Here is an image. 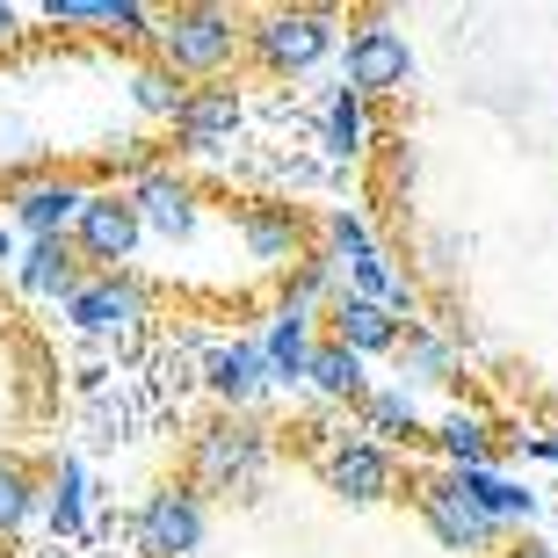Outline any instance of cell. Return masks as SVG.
<instances>
[{
    "label": "cell",
    "instance_id": "19",
    "mask_svg": "<svg viewBox=\"0 0 558 558\" xmlns=\"http://www.w3.org/2000/svg\"><path fill=\"white\" fill-rule=\"evenodd\" d=\"M305 377H312V385H319L327 399H363V392H371V385H363V355L333 349V341H319V349H312Z\"/></svg>",
    "mask_w": 558,
    "mask_h": 558
},
{
    "label": "cell",
    "instance_id": "11",
    "mask_svg": "<svg viewBox=\"0 0 558 558\" xmlns=\"http://www.w3.org/2000/svg\"><path fill=\"white\" fill-rule=\"evenodd\" d=\"M232 124H240V95L232 87H189L182 109H174V138L189 153H218L232 138Z\"/></svg>",
    "mask_w": 558,
    "mask_h": 558
},
{
    "label": "cell",
    "instance_id": "32",
    "mask_svg": "<svg viewBox=\"0 0 558 558\" xmlns=\"http://www.w3.org/2000/svg\"><path fill=\"white\" fill-rule=\"evenodd\" d=\"M8 29H15V8H0V37H8Z\"/></svg>",
    "mask_w": 558,
    "mask_h": 558
},
{
    "label": "cell",
    "instance_id": "9",
    "mask_svg": "<svg viewBox=\"0 0 558 558\" xmlns=\"http://www.w3.org/2000/svg\"><path fill=\"white\" fill-rule=\"evenodd\" d=\"M65 312H73L81 333H124L145 312V290L131 283V276H95V283H81L73 298H65Z\"/></svg>",
    "mask_w": 558,
    "mask_h": 558
},
{
    "label": "cell",
    "instance_id": "1",
    "mask_svg": "<svg viewBox=\"0 0 558 558\" xmlns=\"http://www.w3.org/2000/svg\"><path fill=\"white\" fill-rule=\"evenodd\" d=\"M160 59H167V73H218V65L240 51V22L226 15V8H182V15H167L160 29Z\"/></svg>",
    "mask_w": 558,
    "mask_h": 558
},
{
    "label": "cell",
    "instance_id": "27",
    "mask_svg": "<svg viewBox=\"0 0 558 558\" xmlns=\"http://www.w3.org/2000/svg\"><path fill=\"white\" fill-rule=\"evenodd\" d=\"M81 494H87V478H81V464H59V486H51V530H81Z\"/></svg>",
    "mask_w": 558,
    "mask_h": 558
},
{
    "label": "cell",
    "instance_id": "5",
    "mask_svg": "<svg viewBox=\"0 0 558 558\" xmlns=\"http://www.w3.org/2000/svg\"><path fill=\"white\" fill-rule=\"evenodd\" d=\"M414 81V44H407V29H392V22H363L349 37V95H392V87Z\"/></svg>",
    "mask_w": 558,
    "mask_h": 558
},
{
    "label": "cell",
    "instance_id": "3",
    "mask_svg": "<svg viewBox=\"0 0 558 558\" xmlns=\"http://www.w3.org/2000/svg\"><path fill=\"white\" fill-rule=\"evenodd\" d=\"M247 37H254V59L269 65V73H305V65H319L333 51V15L283 8V15H262Z\"/></svg>",
    "mask_w": 558,
    "mask_h": 558
},
{
    "label": "cell",
    "instance_id": "14",
    "mask_svg": "<svg viewBox=\"0 0 558 558\" xmlns=\"http://www.w3.org/2000/svg\"><path fill=\"white\" fill-rule=\"evenodd\" d=\"M450 478H457V494L472 500L494 530H500V522H530V515H537V494H530L522 478H500V472H486V464H478V472H450Z\"/></svg>",
    "mask_w": 558,
    "mask_h": 558
},
{
    "label": "cell",
    "instance_id": "33",
    "mask_svg": "<svg viewBox=\"0 0 558 558\" xmlns=\"http://www.w3.org/2000/svg\"><path fill=\"white\" fill-rule=\"evenodd\" d=\"M8 254H15V240H8V226H0V262H8Z\"/></svg>",
    "mask_w": 558,
    "mask_h": 558
},
{
    "label": "cell",
    "instance_id": "29",
    "mask_svg": "<svg viewBox=\"0 0 558 558\" xmlns=\"http://www.w3.org/2000/svg\"><path fill=\"white\" fill-rule=\"evenodd\" d=\"M37 153V131L29 124H0V160H29Z\"/></svg>",
    "mask_w": 558,
    "mask_h": 558
},
{
    "label": "cell",
    "instance_id": "23",
    "mask_svg": "<svg viewBox=\"0 0 558 558\" xmlns=\"http://www.w3.org/2000/svg\"><path fill=\"white\" fill-rule=\"evenodd\" d=\"M240 232H247L254 262H290V254H298V218H290V210H247Z\"/></svg>",
    "mask_w": 558,
    "mask_h": 558
},
{
    "label": "cell",
    "instance_id": "10",
    "mask_svg": "<svg viewBox=\"0 0 558 558\" xmlns=\"http://www.w3.org/2000/svg\"><path fill=\"white\" fill-rule=\"evenodd\" d=\"M131 210H138L145 232H167V240H189V232H196V189H189L182 174H167V167H153V174L131 189Z\"/></svg>",
    "mask_w": 558,
    "mask_h": 558
},
{
    "label": "cell",
    "instance_id": "24",
    "mask_svg": "<svg viewBox=\"0 0 558 558\" xmlns=\"http://www.w3.org/2000/svg\"><path fill=\"white\" fill-rule=\"evenodd\" d=\"M355 407H363L371 435H421V414H414V399H407V385L399 392H363Z\"/></svg>",
    "mask_w": 558,
    "mask_h": 558
},
{
    "label": "cell",
    "instance_id": "18",
    "mask_svg": "<svg viewBox=\"0 0 558 558\" xmlns=\"http://www.w3.org/2000/svg\"><path fill=\"white\" fill-rule=\"evenodd\" d=\"M349 298H363V305H414V290H407V276L385 262V254H363V262H349Z\"/></svg>",
    "mask_w": 558,
    "mask_h": 558
},
{
    "label": "cell",
    "instance_id": "22",
    "mask_svg": "<svg viewBox=\"0 0 558 558\" xmlns=\"http://www.w3.org/2000/svg\"><path fill=\"white\" fill-rule=\"evenodd\" d=\"M435 442H442V457H450L457 472H478L486 457H494V428L478 414H450L442 428H435Z\"/></svg>",
    "mask_w": 558,
    "mask_h": 558
},
{
    "label": "cell",
    "instance_id": "8",
    "mask_svg": "<svg viewBox=\"0 0 558 558\" xmlns=\"http://www.w3.org/2000/svg\"><path fill=\"white\" fill-rule=\"evenodd\" d=\"M327 486L341 500H355V508H371V500H385L399 486V472L377 442H333L327 450Z\"/></svg>",
    "mask_w": 558,
    "mask_h": 558
},
{
    "label": "cell",
    "instance_id": "17",
    "mask_svg": "<svg viewBox=\"0 0 558 558\" xmlns=\"http://www.w3.org/2000/svg\"><path fill=\"white\" fill-rule=\"evenodd\" d=\"M22 290H29V298H73V290H81V254H73V240H29V254H22Z\"/></svg>",
    "mask_w": 558,
    "mask_h": 558
},
{
    "label": "cell",
    "instance_id": "16",
    "mask_svg": "<svg viewBox=\"0 0 558 558\" xmlns=\"http://www.w3.org/2000/svg\"><path fill=\"white\" fill-rule=\"evenodd\" d=\"M204 377H210V392H218V399L247 407V399H262V385H269V363H262L254 341H232V349H210L204 355Z\"/></svg>",
    "mask_w": 558,
    "mask_h": 558
},
{
    "label": "cell",
    "instance_id": "20",
    "mask_svg": "<svg viewBox=\"0 0 558 558\" xmlns=\"http://www.w3.org/2000/svg\"><path fill=\"white\" fill-rule=\"evenodd\" d=\"M399 371L421 377V385H450L457 377V349L442 333H399Z\"/></svg>",
    "mask_w": 558,
    "mask_h": 558
},
{
    "label": "cell",
    "instance_id": "6",
    "mask_svg": "<svg viewBox=\"0 0 558 558\" xmlns=\"http://www.w3.org/2000/svg\"><path fill=\"white\" fill-rule=\"evenodd\" d=\"M138 544L153 558H196V551H204V500L189 494V486L153 494V500H145V515H138Z\"/></svg>",
    "mask_w": 558,
    "mask_h": 558
},
{
    "label": "cell",
    "instance_id": "30",
    "mask_svg": "<svg viewBox=\"0 0 558 558\" xmlns=\"http://www.w3.org/2000/svg\"><path fill=\"white\" fill-rule=\"evenodd\" d=\"M530 457H544V464H558V435H530Z\"/></svg>",
    "mask_w": 558,
    "mask_h": 558
},
{
    "label": "cell",
    "instance_id": "21",
    "mask_svg": "<svg viewBox=\"0 0 558 558\" xmlns=\"http://www.w3.org/2000/svg\"><path fill=\"white\" fill-rule=\"evenodd\" d=\"M371 145V102L363 95H349V87H333V102H327V153H363Z\"/></svg>",
    "mask_w": 558,
    "mask_h": 558
},
{
    "label": "cell",
    "instance_id": "31",
    "mask_svg": "<svg viewBox=\"0 0 558 558\" xmlns=\"http://www.w3.org/2000/svg\"><path fill=\"white\" fill-rule=\"evenodd\" d=\"M500 558H558L551 544H515V551H500Z\"/></svg>",
    "mask_w": 558,
    "mask_h": 558
},
{
    "label": "cell",
    "instance_id": "25",
    "mask_svg": "<svg viewBox=\"0 0 558 558\" xmlns=\"http://www.w3.org/2000/svg\"><path fill=\"white\" fill-rule=\"evenodd\" d=\"M29 508H37V478L22 472L15 457H0V537H8V530H22V522H29Z\"/></svg>",
    "mask_w": 558,
    "mask_h": 558
},
{
    "label": "cell",
    "instance_id": "7",
    "mask_svg": "<svg viewBox=\"0 0 558 558\" xmlns=\"http://www.w3.org/2000/svg\"><path fill=\"white\" fill-rule=\"evenodd\" d=\"M421 515H428V530L450 544V551H494V537H500L494 522H486L472 500L457 494L450 472H442V478H421Z\"/></svg>",
    "mask_w": 558,
    "mask_h": 558
},
{
    "label": "cell",
    "instance_id": "28",
    "mask_svg": "<svg viewBox=\"0 0 558 558\" xmlns=\"http://www.w3.org/2000/svg\"><path fill=\"white\" fill-rule=\"evenodd\" d=\"M327 240H333V262H363V254H377L371 226H363L355 210H333V218H327Z\"/></svg>",
    "mask_w": 558,
    "mask_h": 558
},
{
    "label": "cell",
    "instance_id": "2",
    "mask_svg": "<svg viewBox=\"0 0 558 558\" xmlns=\"http://www.w3.org/2000/svg\"><path fill=\"white\" fill-rule=\"evenodd\" d=\"M262 472H269V435L262 428L218 421V428L196 435V478H204L210 494H247Z\"/></svg>",
    "mask_w": 558,
    "mask_h": 558
},
{
    "label": "cell",
    "instance_id": "12",
    "mask_svg": "<svg viewBox=\"0 0 558 558\" xmlns=\"http://www.w3.org/2000/svg\"><path fill=\"white\" fill-rule=\"evenodd\" d=\"M81 204H87L81 182H22L15 189V218L37 232V240H65V226L81 218Z\"/></svg>",
    "mask_w": 558,
    "mask_h": 558
},
{
    "label": "cell",
    "instance_id": "15",
    "mask_svg": "<svg viewBox=\"0 0 558 558\" xmlns=\"http://www.w3.org/2000/svg\"><path fill=\"white\" fill-rule=\"evenodd\" d=\"M262 349V363H269V377H283V385H298L305 377V363H312V312H298V305H283L269 319V333L254 341Z\"/></svg>",
    "mask_w": 558,
    "mask_h": 558
},
{
    "label": "cell",
    "instance_id": "26",
    "mask_svg": "<svg viewBox=\"0 0 558 558\" xmlns=\"http://www.w3.org/2000/svg\"><path fill=\"white\" fill-rule=\"evenodd\" d=\"M182 95H189V87L174 81L167 65H145L138 81H131V102H138L145 117H174V109H182Z\"/></svg>",
    "mask_w": 558,
    "mask_h": 558
},
{
    "label": "cell",
    "instance_id": "4",
    "mask_svg": "<svg viewBox=\"0 0 558 558\" xmlns=\"http://www.w3.org/2000/svg\"><path fill=\"white\" fill-rule=\"evenodd\" d=\"M138 240H145V226H138V210H131V196H117V189L87 196L81 218H73V254L102 262L109 276H117L131 254H138Z\"/></svg>",
    "mask_w": 558,
    "mask_h": 558
},
{
    "label": "cell",
    "instance_id": "13",
    "mask_svg": "<svg viewBox=\"0 0 558 558\" xmlns=\"http://www.w3.org/2000/svg\"><path fill=\"white\" fill-rule=\"evenodd\" d=\"M333 349H349V355H385L399 349V319L385 305H363V298H333Z\"/></svg>",
    "mask_w": 558,
    "mask_h": 558
}]
</instances>
